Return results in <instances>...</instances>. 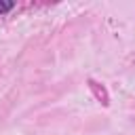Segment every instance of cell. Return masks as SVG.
<instances>
[{
  "mask_svg": "<svg viewBox=\"0 0 135 135\" xmlns=\"http://www.w3.org/2000/svg\"><path fill=\"white\" fill-rule=\"evenodd\" d=\"M15 4L13 2H0V13H6V11H11Z\"/></svg>",
  "mask_w": 135,
  "mask_h": 135,
  "instance_id": "cell-1",
  "label": "cell"
}]
</instances>
